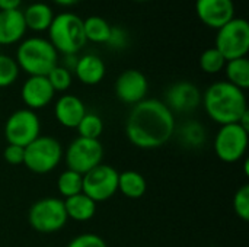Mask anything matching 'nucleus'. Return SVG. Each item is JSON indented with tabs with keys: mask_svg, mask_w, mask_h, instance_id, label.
Returning a JSON list of instances; mask_svg holds the SVG:
<instances>
[{
	"mask_svg": "<svg viewBox=\"0 0 249 247\" xmlns=\"http://www.w3.org/2000/svg\"><path fill=\"white\" fill-rule=\"evenodd\" d=\"M175 115L159 99L134 105L125 121V135L137 148L153 150L165 146L175 134Z\"/></svg>",
	"mask_w": 249,
	"mask_h": 247,
	"instance_id": "nucleus-1",
	"label": "nucleus"
},
{
	"mask_svg": "<svg viewBox=\"0 0 249 247\" xmlns=\"http://www.w3.org/2000/svg\"><path fill=\"white\" fill-rule=\"evenodd\" d=\"M201 103L207 116L219 125L236 124L248 111L245 92L226 80L210 84L201 95Z\"/></svg>",
	"mask_w": 249,
	"mask_h": 247,
	"instance_id": "nucleus-2",
	"label": "nucleus"
},
{
	"mask_svg": "<svg viewBox=\"0 0 249 247\" xmlns=\"http://www.w3.org/2000/svg\"><path fill=\"white\" fill-rule=\"evenodd\" d=\"M15 61L28 76H47L58 64V52L47 38L28 36L19 42Z\"/></svg>",
	"mask_w": 249,
	"mask_h": 247,
	"instance_id": "nucleus-3",
	"label": "nucleus"
},
{
	"mask_svg": "<svg viewBox=\"0 0 249 247\" xmlns=\"http://www.w3.org/2000/svg\"><path fill=\"white\" fill-rule=\"evenodd\" d=\"M48 41L58 54H77L86 45L83 19L73 12H61L54 16L48 28Z\"/></svg>",
	"mask_w": 249,
	"mask_h": 247,
	"instance_id": "nucleus-4",
	"label": "nucleus"
},
{
	"mask_svg": "<svg viewBox=\"0 0 249 247\" xmlns=\"http://www.w3.org/2000/svg\"><path fill=\"white\" fill-rule=\"evenodd\" d=\"M64 151L61 143L50 135H39L25 147L23 165L36 175L53 172L63 160Z\"/></svg>",
	"mask_w": 249,
	"mask_h": 247,
	"instance_id": "nucleus-5",
	"label": "nucleus"
},
{
	"mask_svg": "<svg viewBox=\"0 0 249 247\" xmlns=\"http://www.w3.org/2000/svg\"><path fill=\"white\" fill-rule=\"evenodd\" d=\"M64 202L60 198L47 197L34 202L28 211L29 226L41 234H53L67 224Z\"/></svg>",
	"mask_w": 249,
	"mask_h": 247,
	"instance_id": "nucleus-6",
	"label": "nucleus"
},
{
	"mask_svg": "<svg viewBox=\"0 0 249 247\" xmlns=\"http://www.w3.org/2000/svg\"><path fill=\"white\" fill-rule=\"evenodd\" d=\"M214 48L226 61L247 57L249 51V23L244 17H233L216 33Z\"/></svg>",
	"mask_w": 249,
	"mask_h": 247,
	"instance_id": "nucleus-7",
	"label": "nucleus"
},
{
	"mask_svg": "<svg viewBox=\"0 0 249 247\" xmlns=\"http://www.w3.org/2000/svg\"><path fill=\"white\" fill-rule=\"evenodd\" d=\"M41 135V121L35 111L22 108L15 111L4 124V138L7 144L26 147Z\"/></svg>",
	"mask_w": 249,
	"mask_h": 247,
	"instance_id": "nucleus-8",
	"label": "nucleus"
},
{
	"mask_svg": "<svg viewBox=\"0 0 249 247\" xmlns=\"http://www.w3.org/2000/svg\"><path fill=\"white\" fill-rule=\"evenodd\" d=\"M63 157L66 160L67 169L85 175L102 163L104 147L99 140L77 137L69 144Z\"/></svg>",
	"mask_w": 249,
	"mask_h": 247,
	"instance_id": "nucleus-9",
	"label": "nucleus"
},
{
	"mask_svg": "<svg viewBox=\"0 0 249 247\" xmlns=\"http://www.w3.org/2000/svg\"><path fill=\"white\" fill-rule=\"evenodd\" d=\"M249 131L242 128L238 122L220 125L214 137V153L225 163L239 162L248 150Z\"/></svg>",
	"mask_w": 249,
	"mask_h": 247,
	"instance_id": "nucleus-10",
	"label": "nucleus"
},
{
	"mask_svg": "<svg viewBox=\"0 0 249 247\" xmlns=\"http://www.w3.org/2000/svg\"><path fill=\"white\" fill-rule=\"evenodd\" d=\"M118 172L109 165H98L83 175L82 192L93 202H105L118 192Z\"/></svg>",
	"mask_w": 249,
	"mask_h": 247,
	"instance_id": "nucleus-11",
	"label": "nucleus"
},
{
	"mask_svg": "<svg viewBox=\"0 0 249 247\" xmlns=\"http://www.w3.org/2000/svg\"><path fill=\"white\" fill-rule=\"evenodd\" d=\"M115 96L125 105H137L146 99L149 92L147 77L140 70H125L115 80Z\"/></svg>",
	"mask_w": 249,
	"mask_h": 247,
	"instance_id": "nucleus-12",
	"label": "nucleus"
},
{
	"mask_svg": "<svg viewBox=\"0 0 249 247\" xmlns=\"http://www.w3.org/2000/svg\"><path fill=\"white\" fill-rule=\"evenodd\" d=\"M163 103L172 114H190L201 105V92L191 82H177L165 92Z\"/></svg>",
	"mask_w": 249,
	"mask_h": 247,
	"instance_id": "nucleus-13",
	"label": "nucleus"
},
{
	"mask_svg": "<svg viewBox=\"0 0 249 247\" xmlns=\"http://www.w3.org/2000/svg\"><path fill=\"white\" fill-rule=\"evenodd\" d=\"M55 96L47 76H29L20 87V99L26 109L38 111L47 108Z\"/></svg>",
	"mask_w": 249,
	"mask_h": 247,
	"instance_id": "nucleus-14",
	"label": "nucleus"
},
{
	"mask_svg": "<svg viewBox=\"0 0 249 247\" xmlns=\"http://www.w3.org/2000/svg\"><path fill=\"white\" fill-rule=\"evenodd\" d=\"M198 19L212 29H220L235 17L233 0H196Z\"/></svg>",
	"mask_w": 249,
	"mask_h": 247,
	"instance_id": "nucleus-15",
	"label": "nucleus"
},
{
	"mask_svg": "<svg viewBox=\"0 0 249 247\" xmlns=\"http://www.w3.org/2000/svg\"><path fill=\"white\" fill-rule=\"evenodd\" d=\"M86 105L74 95H61L54 105V116L57 122L64 128H77L82 118L86 115Z\"/></svg>",
	"mask_w": 249,
	"mask_h": 247,
	"instance_id": "nucleus-16",
	"label": "nucleus"
},
{
	"mask_svg": "<svg viewBox=\"0 0 249 247\" xmlns=\"http://www.w3.org/2000/svg\"><path fill=\"white\" fill-rule=\"evenodd\" d=\"M26 31L20 9L0 10V45L9 47L20 42L25 38Z\"/></svg>",
	"mask_w": 249,
	"mask_h": 247,
	"instance_id": "nucleus-17",
	"label": "nucleus"
},
{
	"mask_svg": "<svg viewBox=\"0 0 249 247\" xmlns=\"http://www.w3.org/2000/svg\"><path fill=\"white\" fill-rule=\"evenodd\" d=\"M105 63L96 54H85L77 58L73 74L76 79L86 86H95L105 77Z\"/></svg>",
	"mask_w": 249,
	"mask_h": 247,
	"instance_id": "nucleus-18",
	"label": "nucleus"
},
{
	"mask_svg": "<svg viewBox=\"0 0 249 247\" xmlns=\"http://www.w3.org/2000/svg\"><path fill=\"white\" fill-rule=\"evenodd\" d=\"M22 13H23L26 29L32 32H38V33L47 32L55 16L51 6L44 1L31 3L25 10H22Z\"/></svg>",
	"mask_w": 249,
	"mask_h": 247,
	"instance_id": "nucleus-19",
	"label": "nucleus"
},
{
	"mask_svg": "<svg viewBox=\"0 0 249 247\" xmlns=\"http://www.w3.org/2000/svg\"><path fill=\"white\" fill-rule=\"evenodd\" d=\"M67 218H71L77 223H86L93 218L96 214V202H93L83 192L74 197L63 199Z\"/></svg>",
	"mask_w": 249,
	"mask_h": 247,
	"instance_id": "nucleus-20",
	"label": "nucleus"
},
{
	"mask_svg": "<svg viewBox=\"0 0 249 247\" xmlns=\"http://www.w3.org/2000/svg\"><path fill=\"white\" fill-rule=\"evenodd\" d=\"M147 183L142 173L136 170H125L118 175V191L130 198V199H139L146 194Z\"/></svg>",
	"mask_w": 249,
	"mask_h": 247,
	"instance_id": "nucleus-21",
	"label": "nucleus"
},
{
	"mask_svg": "<svg viewBox=\"0 0 249 247\" xmlns=\"http://www.w3.org/2000/svg\"><path fill=\"white\" fill-rule=\"evenodd\" d=\"M175 134L178 135L179 143L187 148H200L206 144L207 140L206 128L198 121L184 122L178 130H175Z\"/></svg>",
	"mask_w": 249,
	"mask_h": 247,
	"instance_id": "nucleus-22",
	"label": "nucleus"
},
{
	"mask_svg": "<svg viewBox=\"0 0 249 247\" xmlns=\"http://www.w3.org/2000/svg\"><path fill=\"white\" fill-rule=\"evenodd\" d=\"M225 73H226V82L231 84L239 87L241 90H247L249 87V61L247 57L236 58V60H229L226 61L225 66Z\"/></svg>",
	"mask_w": 249,
	"mask_h": 247,
	"instance_id": "nucleus-23",
	"label": "nucleus"
},
{
	"mask_svg": "<svg viewBox=\"0 0 249 247\" xmlns=\"http://www.w3.org/2000/svg\"><path fill=\"white\" fill-rule=\"evenodd\" d=\"M111 28L112 26L101 16H89L83 19V32L86 41L89 42L107 44Z\"/></svg>",
	"mask_w": 249,
	"mask_h": 247,
	"instance_id": "nucleus-24",
	"label": "nucleus"
},
{
	"mask_svg": "<svg viewBox=\"0 0 249 247\" xmlns=\"http://www.w3.org/2000/svg\"><path fill=\"white\" fill-rule=\"evenodd\" d=\"M82 189H83V175L73 172L70 169H66L64 172L60 173L57 179V191L64 199L82 194Z\"/></svg>",
	"mask_w": 249,
	"mask_h": 247,
	"instance_id": "nucleus-25",
	"label": "nucleus"
},
{
	"mask_svg": "<svg viewBox=\"0 0 249 247\" xmlns=\"http://www.w3.org/2000/svg\"><path fill=\"white\" fill-rule=\"evenodd\" d=\"M76 130L79 137L89 138V140H99V137L104 132V121L98 114L86 112V115L82 118Z\"/></svg>",
	"mask_w": 249,
	"mask_h": 247,
	"instance_id": "nucleus-26",
	"label": "nucleus"
},
{
	"mask_svg": "<svg viewBox=\"0 0 249 247\" xmlns=\"http://www.w3.org/2000/svg\"><path fill=\"white\" fill-rule=\"evenodd\" d=\"M225 66H226L225 57L214 47L207 48L200 55V68L207 74H217L225 68Z\"/></svg>",
	"mask_w": 249,
	"mask_h": 247,
	"instance_id": "nucleus-27",
	"label": "nucleus"
},
{
	"mask_svg": "<svg viewBox=\"0 0 249 247\" xmlns=\"http://www.w3.org/2000/svg\"><path fill=\"white\" fill-rule=\"evenodd\" d=\"M47 79L51 84V87L54 89V92H67L73 83V73L67 68H64L61 64H57L48 74Z\"/></svg>",
	"mask_w": 249,
	"mask_h": 247,
	"instance_id": "nucleus-28",
	"label": "nucleus"
},
{
	"mask_svg": "<svg viewBox=\"0 0 249 247\" xmlns=\"http://www.w3.org/2000/svg\"><path fill=\"white\" fill-rule=\"evenodd\" d=\"M19 67L15 58L0 54V89L12 86L19 77Z\"/></svg>",
	"mask_w": 249,
	"mask_h": 247,
	"instance_id": "nucleus-29",
	"label": "nucleus"
},
{
	"mask_svg": "<svg viewBox=\"0 0 249 247\" xmlns=\"http://www.w3.org/2000/svg\"><path fill=\"white\" fill-rule=\"evenodd\" d=\"M233 211L242 220H249V185H242L233 197Z\"/></svg>",
	"mask_w": 249,
	"mask_h": 247,
	"instance_id": "nucleus-30",
	"label": "nucleus"
},
{
	"mask_svg": "<svg viewBox=\"0 0 249 247\" xmlns=\"http://www.w3.org/2000/svg\"><path fill=\"white\" fill-rule=\"evenodd\" d=\"M67 247H108L105 240L93 233H83L70 240Z\"/></svg>",
	"mask_w": 249,
	"mask_h": 247,
	"instance_id": "nucleus-31",
	"label": "nucleus"
},
{
	"mask_svg": "<svg viewBox=\"0 0 249 247\" xmlns=\"http://www.w3.org/2000/svg\"><path fill=\"white\" fill-rule=\"evenodd\" d=\"M105 45H108L112 49H124L128 45V33H127V31L120 28V26H112Z\"/></svg>",
	"mask_w": 249,
	"mask_h": 247,
	"instance_id": "nucleus-32",
	"label": "nucleus"
},
{
	"mask_svg": "<svg viewBox=\"0 0 249 247\" xmlns=\"http://www.w3.org/2000/svg\"><path fill=\"white\" fill-rule=\"evenodd\" d=\"M3 159L12 165V166H19L23 165L25 160V148L19 147V146H13V144H7L3 150Z\"/></svg>",
	"mask_w": 249,
	"mask_h": 247,
	"instance_id": "nucleus-33",
	"label": "nucleus"
},
{
	"mask_svg": "<svg viewBox=\"0 0 249 247\" xmlns=\"http://www.w3.org/2000/svg\"><path fill=\"white\" fill-rule=\"evenodd\" d=\"M77 54H69V55H63V67L70 70L73 73L74 67H76V63H77Z\"/></svg>",
	"mask_w": 249,
	"mask_h": 247,
	"instance_id": "nucleus-34",
	"label": "nucleus"
},
{
	"mask_svg": "<svg viewBox=\"0 0 249 247\" xmlns=\"http://www.w3.org/2000/svg\"><path fill=\"white\" fill-rule=\"evenodd\" d=\"M22 4V0H0V10H16Z\"/></svg>",
	"mask_w": 249,
	"mask_h": 247,
	"instance_id": "nucleus-35",
	"label": "nucleus"
},
{
	"mask_svg": "<svg viewBox=\"0 0 249 247\" xmlns=\"http://www.w3.org/2000/svg\"><path fill=\"white\" fill-rule=\"evenodd\" d=\"M55 4H58V6H63V7H69V6H73V4H76V3H79L80 0H53Z\"/></svg>",
	"mask_w": 249,
	"mask_h": 247,
	"instance_id": "nucleus-36",
	"label": "nucleus"
},
{
	"mask_svg": "<svg viewBox=\"0 0 249 247\" xmlns=\"http://www.w3.org/2000/svg\"><path fill=\"white\" fill-rule=\"evenodd\" d=\"M134 1H147V0H134Z\"/></svg>",
	"mask_w": 249,
	"mask_h": 247,
	"instance_id": "nucleus-37",
	"label": "nucleus"
},
{
	"mask_svg": "<svg viewBox=\"0 0 249 247\" xmlns=\"http://www.w3.org/2000/svg\"><path fill=\"white\" fill-rule=\"evenodd\" d=\"M45 247H53V246H45Z\"/></svg>",
	"mask_w": 249,
	"mask_h": 247,
	"instance_id": "nucleus-38",
	"label": "nucleus"
}]
</instances>
